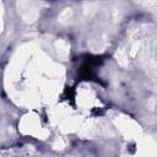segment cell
<instances>
[{
	"label": "cell",
	"mask_w": 157,
	"mask_h": 157,
	"mask_svg": "<svg viewBox=\"0 0 157 157\" xmlns=\"http://www.w3.org/2000/svg\"><path fill=\"white\" fill-rule=\"evenodd\" d=\"M101 63V59H98V58H94V59H87L83 64H82V66H81V69H80V75L82 76V77H85V78H91L92 76H93V72H94V67L98 65Z\"/></svg>",
	"instance_id": "cell-1"
}]
</instances>
